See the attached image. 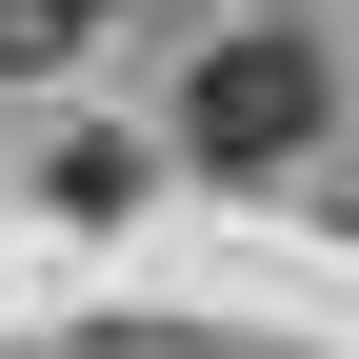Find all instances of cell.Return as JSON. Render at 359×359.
Here are the masks:
<instances>
[{
  "label": "cell",
  "instance_id": "obj_1",
  "mask_svg": "<svg viewBox=\"0 0 359 359\" xmlns=\"http://www.w3.org/2000/svg\"><path fill=\"white\" fill-rule=\"evenodd\" d=\"M299 120H320V60L299 40H219L200 60V160H280Z\"/></svg>",
  "mask_w": 359,
  "mask_h": 359
},
{
  "label": "cell",
  "instance_id": "obj_2",
  "mask_svg": "<svg viewBox=\"0 0 359 359\" xmlns=\"http://www.w3.org/2000/svg\"><path fill=\"white\" fill-rule=\"evenodd\" d=\"M80 40V0H0V60H60Z\"/></svg>",
  "mask_w": 359,
  "mask_h": 359
}]
</instances>
